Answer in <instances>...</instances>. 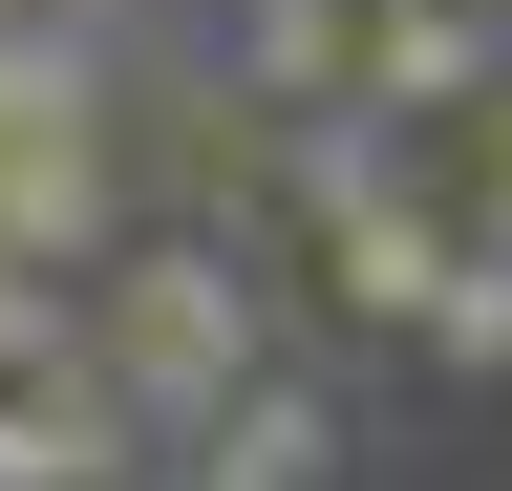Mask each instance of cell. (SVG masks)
Here are the masks:
<instances>
[{
  "mask_svg": "<svg viewBox=\"0 0 512 491\" xmlns=\"http://www.w3.org/2000/svg\"><path fill=\"white\" fill-rule=\"evenodd\" d=\"M342 43H363V0H256V22H235V65H256V107L299 129V107H342Z\"/></svg>",
  "mask_w": 512,
  "mask_h": 491,
  "instance_id": "5",
  "label": "cell"
},
{
  "mask_svg": "<svg viewBox=\"0 0 512 491\" xmlns=\"http://www.w3.org/2000/svg\"><path fill=\"white\" fill-rule=\"evenodd\" d=\"M448 385H512V257H470V235H448V278H427V321H406Z\"/></svg>",
  "mask_w": 512,
  "mask_h": 491,
  "instance_id": "7",
  "label": "cell"
},
{
  "mask_svg": "<svg viewBox=\"0 0 512 491\" xmlns=\"http://www.w3.org/2000/svg\"><path fill=\"white\" fill-rule=\"evenodd\" d=\"M171 491H342V406H320L299 363H256V385L171 449Z\"/></svg>",
  "mask_w": 512,
  "mask_h": 491,
  "instance_id": "3",
  "label": "cell"
},
{
  "mask_svg": "<svg viewBox=\"0 0 512 491\" xmlns=\"http://www.w3.org/2000/svg\"><path fill=\"white\" fill-rule=\"evenodd\" d=\"M512 86V22L491 0H363V43H342V107L363 129H448V107H491Z\"/></svg>",
  "mask_w": 512,
  "mask_h": 491,
  "instance_id": "2",
  "label": "cell"
},
{
  "mask_svg": "<svg viewBox=\"0 0 512 491\" xmlns=\"http://www.w3.org/2000/svg\"><path fill=\"white\" fill-rule=\"evenodd\" d=\"M64 321H86L64 363L107 385L128 470H150V449H192V427H214V406L256 385V363H278V342H256V278H235V235H128V257H107L86 299H64Z\"/></svg>",
  "mask_w": 512,
  "mask_h": 491,
  "instance_id": "1",
  "label": "cell"
},
{
  "mask_svg": "<svg viewBox=\"0 0 512 491\" xmlns=\"http://www.w3.org/2000/svg\"><path fill=\"white\" fill-rule=\"evenodd\" d=\"M320 257H342V299H363V321H427V278H448V214H427V193H384V214H342V235H320Z\"/></svg>",
  "mask_w": 512,
  "mask_h": 491,
  "instance_id": "6",
  "label": "cell"
},
{
  "mask_svg": "<svg viewBox=\"0 0 512 491\" xmlns=\"http://www.w3.org/2000/svg\"><path fill=\"white\" fill-rule=\"evenodd\" d=\"M0 22H22V0H0Z\"/></svg>",
  "mask_w": 512,
  "mask_h": 491,
  "instance_id": "8",
  "label": "cell"
},
{
  "mask_svg": "<svg viewBox=\"0 0 512 491\" xmlns=\"http://www.w3.org/2000/svg\"><path fill=\"white\" fill-rule=\"evenodd\" d=\"M0 491H128V427L86 363H43V385H0Z\"/></svg>",
  "mask_w": 512,
  "mask_h": 491,
  "instance_id": "4",
  "label": "cell"
}]
</instances>
